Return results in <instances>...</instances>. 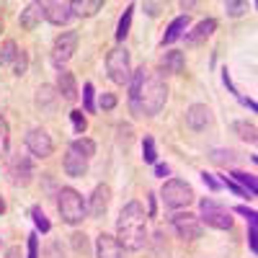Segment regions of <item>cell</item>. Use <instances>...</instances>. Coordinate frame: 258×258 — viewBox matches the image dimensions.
<instances>
[{"label": "cell", "mask_w": 258, "mask_h": 258, "mask_svg": "<svg viewBox=\"0 0 258 258\" xmlns=\"http://www.w3.org/2000/svg\"><path fill=\"white\" fill-rule=\"evenodd\" d=\"M170 225H173L178 238H183V240H199L202 238V222H199L197 214H191V212H176L173 217H170Z\"/></svg>", "instance_id": "obj_8"}, {"label": "cell", "mask_w": 258, "mask_h": 258, "mask_svg": "<svg viewBox=\"0 0 258 258\" xmlns=\"http://www.w3.org/2000/svg\"><path fill=\"white\" fill-rule=\"evenodd\" d=\"M31 220H34L36 230H41V232H49V230H52V225H49V220H47V214L41 212V207H31Z\"/></svg>", "instance_id": "obj_29"}, {"label": "cell", "mask_w": 258, "mask_h": 258, "mask_svg": "<svg viewBox=\"0 0 258 258\" xmlns=\"http://www.w3.org/2000/svg\"><path fill=\"white\" fill-rule=\"evenodd\" d=\"M209 158L217 163V165H232L235 160H238V155H235L232 150H212Z\"/></svg>", "instance_id": "obj_28"}, {"label": "cell", "mask_w": 258, "mask_h": 258, "mask_svg": "<svg viewBox=\"0 0 258 258\" xmlns=\"http://www.w3.org/2000/svg\"><path fill=\"white\" fill-rule=\"evenodd\" d=\"M232 129L238 132V137H240V140H245V142L255 145L258 132H255V124H253V121H235V124H232Z\"/></svg>", "instance_id": "obj_24"}, {"label": "cell", "mask_w": 258, "mask_h": 258, "mask_svg": "<svg viewBox=\"0 0 258 258\" xmlns=\"http://www.w3.org/2000/svg\"><path fill=\"white\" fill-rule=\"evenodd\" d=\"M96 258H126L121 243L114 238V235L101 232L96 238Z\"/></svg>", "instance_id": "obj_12"}, {"label": "cell", "mask_w": 258, "mask_h": 258, "mask_svg": "<svg viewBox=\"0 0 258 258\" xmlns=\"http://www.w3.org/2000/svg\"><path fill=\"white\" fill-rule=\"evenodd\" d=\"M114 106H116V96L114 93H101V109L109 111V109H114Z\"/></svg>", "instance_id": "obj_41"}, {"label": "cell", "mask_w": 258, "mask_h": 258, "mask_svg": "<svg viewBox=\"0 0 258 258\" xmlns=\"http://www.w3.org/2000/svg\"><path fill=\"white\" fill-rule=\"evenodd\" d=\"M75 49H78V31H62L52 44V62L59 70H64V64L73 59Z\"/></svg>", "instance_id": "obj_7"}, {"label": "cell", "mask_w": 258, "mask_h": 258, "mask_svg": "<svg viewBox=\"0 0 258 258\" xmlns=\"http://www.w3.org/2000/svg\"><path fill=\"white\" fill-rule=\"evenodd\" d=\"M57 96L62 101H78V83H75V75L70 70H59L57 73Z\"/></svg>", "instance_id": "obj_15"}, {"label": "cell", "mask_w": 258, "mask_h": 258, "mask_svg": "<svg viewBox=\"0 0 258 258\" xmlns=\"http://www.w3.org/2000/svg\"><path fill=\"white\" fill-rule=\"evenodd\" d=\"M70 150H75V153H78L80 158L91 160V158L96 155V142H93V140H88V137H78V140H73V142H70Z\"/></svg>", "instance_id": "obj_23"}, {"label": "cell", "mask_w": 258, "mask_h": 258, "mask_svg": "<svg viewBox=\"0 0 258 258\" xmlns=\"http://www.w3.org/2000/svg\"><path fill=\"white\" fill-rule=\"evenodd\" d=\"M235 212H238V214H243L245 220H255V217H258V214H255V209H248V207H243V204H240V207H235Z\"/></svg>", "instance_id": "obj_43"}, {"label": "cell", "mask_w": 258, "mask_h": 258, "mask_svg": "<svg viewBox=\"0 0 258 258\" xmlns=\"http://www.w3.org/2000/svg\"><path fill=\"white\" fill-rule=\"evenodd\" d=\"M199 220L214 230H230L232 227V217L230 212L214 199H202L199 202Z\"/></svg>", "instance_id": "obj_6"}, {"label": "cell", "mask_w": 258, "mask_h": 258, "mask_svg": "<svg viewBox=\"0 0 258 258\" xmlns=\"http://www.w3.org/2000/svg\"><path fill=\"white\" fill-rule=\"evenodd\" d=\"M186 29H188V16H178V18H173V21H170V26H168V31H165V36H163V47H165V44H173V41H178V39L183 36Z\"/></svg>", "instance_id": "obj_20"}, {"label": "cell", "mask_w": 258, "mask_h": 258, "mask_svg": "<svg viewBox=\"0 0 258 258\" xmlns=\"http://www.w3.org/2000/svg\"><path fill=\"white\" fill-rule=\"evenodd\" d=\"M8 142H11V129H8V121L0 116V158L8 153Z\"/></svg>", "instance_id": "obj_33"}, {"label": "cell", "mask_w": 258, "mask_h": 258, "mask_svg": "<svg viewBox=\"0 0 258 258\" xmlns=\"http://www.w3.org/2000/svg\"><path fill=\"white\" fill-rule=\"evenodd\" d=\"M0 31H3V16H0Z\"/></svg>", "instance_id": "obj_48"}, {"label": "cell", "mask_w": 258, "mask_h": 258, "mask_svg": "<svg viewBox=\"0 0 258 258\" xmlns=\"http://www.w3.org/2000/svg\"><path fill=\"white\" fill-rule=\"evenodd\" d=\"M214 29H217V21H214V18L199 21V24L186 34V44H188V47H199V44H204V41L214 34Z\"/></svg>", "instance_id": "obj_16"}, {"label": "cell", "mask_w": 258, "mask_h": 258, "mask_svg": "<svg viewBox=\"0 0 258 258\" xmlns=\"http://www.w3.org/2000/svg\"><path fill=\"white\" fill-rule=\"evenodd\" d=\"M145 11H147L150 16H158V13H160V6H158V3H145Z\"/></svg>", "instance_id": "obj_45"}, {"label": "cell", "mask_w": 258, "mask_h": 258, "mask_svg": "<svg viewBox=\"0 0 258 258\" xmlns=\"http://www.w3.org/2000/svg\"><path fill=\"white\" fill-rule=\"evenodd\" d=\"M132 13H135V6L129 3V6L124 8L121 18H119V26H116V41H124V39H126V34H129V26H132Z\"/></svg>", "instance_id": "obj_25"}, {"label": "cell", "mask_w": 258, "mask_h": 258, "mask_svg": "<svg viewBox=\"0 0 258 258\" xmlns=\"http://www.w3.org/2000/svg\"><path fill=\"white\" fill-rule=\"evenodd\" d=\"M57 93H54V88L52 85H41V88L36 91V106L41 111H47V114H52L54 111V106H57Z\"/></svg>", "instance_id": "obj_21"}, {"label": "cell", "mask_w": 258, "mask_h": 258, "mask_svg": "<svg viewBox=\"0 0 258 258\" xmlns=\"http://www.w3.org/2000/svg\"><path fill=\"white\" fill-rule=\"evenodd\" d=\"M160 199L170 209H183V207H188L194 202V188L186 181H181V178H170L160 188Z\"/></svg>", "instance_id": "obj_4"}, {"label": "cell", "mask_w": 258, "mask_h": 258, "mask_svg": "<svg viewBox=\"0 0 258 258\" xmlns=\"http://www.w3.org/2000/svg\"><path fill=\"white\" fill-rule=\"evenodd\" d=\"M70 8H73V16L88 18V16L98 13L103 8V3H101V0H75V3H70Z\"/></svg>", "instance_id": "obj_22"}, {"label": "cell", "mask_w": 258, "mask_h": 258, "mask_svg": "<svg viewBox=\"0 0 258 258\" xmlns=\"http://www.w3.org/2000/svg\"><path fill=\"white\" fill-rule=\"evenodd\" d=\"M57 212H59V217L62 222H68V225H78L85 220V212H88V207H85L83 197L70 188V186H64L57 191Z\"/></svg>", "instance_id": "obj_3"}, {"label": "cell", "mask_w": 258, "mask_h": 258, "mask_svg": "<svg viewBox=\"0 0 258 258\" xmlns=\"http://www.w3.org/2000/svg\"><path fill=\"white\" fill-rule=\"evenodd\" d=\"M235 181H238V183H243V188L250 194V197H255V194H258V183H255V176H250V173H240V170H232V173H230Z\"/></svg>", "instance_id": "obj_26"}, {"label": "cell", "mask_w": 258, "mask_h": 258, "mask_svg": "<svg viewBox=\"0 0 258 258\" xmlns=\"http://www.w3.org/2000/svg\"><path fill=\"white\" fill-rule=\"evenodd\" d=\"M18 24L24 26L26 31H34L39 24H41V11H39V3H29L18 16Z\"/></svg>", "instance_id": "obj_19"}, {"label": "cell", "mask_w": 258, "mask_h": 258, "mask_svg": "<svg viewBox=\"0 0 258 258\" xmlns=\"http://www.w3.org/2000/svg\"><path fill=\"white\" fill-rule=\"evenodd\" d=\"M109 202H111V188L106 183H98L91 194V202H88V212L93 217H103L106 209H109Z\"/></svg>", "instance_id": "obj_14"}, {"label": "cell", "mask_w": 258, "mask_h": 258, "mask_svg": "<svg viewBox=\"0 0 258 258\" xmlns=\"http://www.w3.org/2000/svg\"><path fill=\"white\" fill-rule=\"evenodd\" d=\"M250 222V230H248V245H250V250L255 253L258 250V243H255V235H258V227H255V220H248Z\"/></svg>", "instance_id": "obj_39"}, {"label": "cell", "mask_w": 258, "mask_h": 258, "mask_svg": "<svg viewBox=\"0 0 258 258\" xmlns=\"http://www.w3.org/2000/svg\"><path fill=\"white\" fill-rule=\"evenodd\" d=\"M70 119H73V126H75L78 135H83L85 129H88V121H85V116H83L80 109H73V111H70Z\"/></svg>", "instance_id": "obj_35"}, {"label": "cell", "mask_w": 258, "mask_h": 258, "mask_svg": "<svg viewBox=\"0 0 258 258\" xmlns=\"http://www.w3.org/2000/svg\"><path fill=\"white\" fill-rule=\"evenodd\" d=\"M26 147H29V153L34 158H49L54 153V142L47 135V129H41V126L31 129V132L26 135Z\"/></svg>", "instance_id": "obj_11"}, {"label": "cell", "mask_w": 258, "mask_h": 258, "mask_svg": "<svg viewBox=\"0 0 258 258\" xmlns=\"http://www.w3.org/2000/svg\"><path fill=\"white\" fill-rule=\"evenodd\" d=\"M160 70L165 75H181L183 73V54L176 52V49H170L160 57Z\"/></svg>", "instance_id": "obj_18"}, {"label": "cell", "mask_w": 258, "mask_h": 258, "mask_svg": "<svg viewBox=\"0 0 258 258\" xmlns=\"http://www.w3.org/2000/svg\"><path fill=\"white\" fill-rule=\"evenodd\" d=\"M3 212H6V202H3V199H0V214H3Z\"/></svg>", "instance_id": "obj_47"}, {"label": "cell", "mask_w": 258, "mask_h": 258, "mask_svg": "<svg viewBox=\"0 0 258 258\" xmlns=\"http://www.w3.org/2000/svg\"><path fill=\"white\" fill-rule=\"evenodd\" d=\"M168 173H170V168H168V165H163V163H158V165H155V176H160V178H165Z\"/></svg>", "instance_id": "obj_44"}, {"label": "cell", "mask_w": 258, "mask_h": 258, "mask_svg": "<svg viewBox=\"0 0 258 258\" xmlns=\"http://www.w3.org/2000/svg\"><path fill=\"white\" fill-rule=\"evenodd\" d=\"M26 68H29V57H26V52H18L16 54V59H13V75H26Z\"/></svg>", "instance_id": "obj_34"}, {"label": "cell", "mask_w": 258, "mask_h": 258, "mask_svg": "<svg viewBox=\"0 0 258 258\" xmlns=\"http://www.w3.org/2000/svg\"><path fill=\"white\" fill-rule=\"evenodd\" d=\"M129 109L135 116L145 119V116H155L160 114V109L168 101V85L163 80L160 73H155L153 68H137L129 80Z\"/></svg>", "instance_id": "obj_1"}, {"label": "cell", "mask_w": 258, "mask_h": 258, "mask_svg": "<svg viewBox=\"0 0 258 258\" xmlns=\"http://www.w3.org/2000/svg\"><path fill=\"white\" fill-rule=\"evenodd\" d=\"M220 183H225V186H227V188H230L232 194H238V197H250V194H248V191H245L243 186H238L235 181H230L227 176H222V181H220Z\"/></svg>", "instance_id": "obj_37"}, {"label": "cell", "mask_w": 258, "mask_h": 258, "mask_svg": "<svg viewBox=\"0 0 258 258\" xmlns=\"http://www.w3.org/2000/svg\"><path fill=\"white\" fill-rule=\"evenodd\" d=\"M29 258H39V238H36V232H29Z\"/></svg>", "instance_id": "obj_40"}, {"label": "cell", "mask_w": 258, "mask_h": 258, "mask_svg": "<svg viewBox=\"0 0 258 258\" xmlns=\"http://www.w3.org/2000/svg\"><path fill=\"white\" fill-rule=\"evenodd\" d=\"M8 258H21V248H11L8 250Z\"/></svg>", "instance_id": "obj_46"}, {"label": "cell", "mask_w": 258, "mask_h": 258, "mask_svg": "<svg viewBox=\"0 0 258 258\" xmlns=\"http://www.w3.org/2000/svg\"><path fill=\"white\" fill-rule=\"evenodd\" d=\"M106 73H109L111 83L129 85V80H132V62H129V52L124 47H116L106 54Z\"/></svg>", "instance_id": "obj_5"}, {"label": "cell", "mask_w": 258, "mask_h": 258, "mask_svg": "<svg viewBox=\"0 0 258 258\" xmlns=\"http://www.w3.org/2000/svg\"><path fill=\"white\" fill-rule=\"evenodd\" d=\"M142 158H145V163H155L158 160V150H155V140L153 137H145V142H142Z\"/></svg>", "instance_id": "obj_31"}, {"label": "cell", "mask_w": 258, "mask_h": 258, "mask_svg": "<svg viewBox=\"0 0 258 258\" xmlns=\"http://www.w3.org/2000/svg\"><path fill=\"white\" fill-rule=\"evenodd\" d=\"M116 240L126 250H142L147 245V214L140 202H129L121 207L116 220Z\"/></svg>", "instance_id": "obj_2"}, {"label": "cell", "mask_w": 258, "mask_h": 258, "mask_svg": "<svg viewBox=\"0 0 258 258\" xmlns=\"http://www.w3.org/2000/svg\"><path fill=\"white\" fill-rule=\"evenodd\" d=\"M41 258H68V255H64V248H62L59 240H49V243L44 245V253H41Z\"/></svg>", "instance_id": "obj_30"}, {"label": "cell", "mask_w": 258, "mask_h": 258, "mask_svg": "<svg viewBox=\"0 0 258 258\" xmlns=\"http://www.w3.org/2000/svg\"><path fill=\"white\" fill-rule=\"evenodd\" d=\"M202 181H204V183H207V186H209L212 191H220V186H222V183H220L217 178H214L212 173H207V170H204V173H202Z\"/></svg>", "instance_id": "obj_42"}, {"label": "cell", "mask_w": 258, "mask_h": 258, "mask_svg": "<svg viewBox=\"0 0 258 258\" xmlns=\"http://www.w3.org/2000/svg\"><path fill=\"white\" fill-rule=\"evenodd\" d=\"M18 52H21V49L16 47V41H13V39L3 41V47H0V64H13V59H16Z\"/></svg>", "instance_id": "obj_27"}, {"label": "cell", "mask_w": 258, "mask_h": 258, "mask_svg": "<svg viewBox=\"0 0 258 258\" xmlns=\"http://www.w3.org/2000/svg\"><path fill=\"white\" fill-rule=\"evenodd\" d=\"M8 178L13 186H29L34 178V165L29 155H13L8 160Z\"/></svg>", "instance_id": "obj_9"}, {"label": "cell", "mask_w": 258, "mask_h": 258, "mask_svg": "<svg viewBox=\"0 0 258 258\" xmlns=\"http://www.w3.org/2000/svg\"><path fill=\"white\" fill-rule=\"evenodd\" d=\"M186 124L194 129V132H202V129H207L212 124V109L204 103H194L188 106V111H186Z\"/></svg>", "instance_id": "obj_13"}, {"label": "cell", "mask_w": 258, "mask_h": 258, "mask_svg": "<svg viewBox=\"0 0 258 258\" xmlns=\"http://www.w3.org/2000/svg\"><path fill=\"white\" fill-rule=\"evenodd\" d=\"M83 106H85V111L93 114L96 111V98H93V83H85L83 85Z\"/></svg>", "instance_id": "obj_32"}, {"label": "cell", "mask_w": 258, "mask_h": 258, "mask_svg": "<svg viewBox=\"0 0 258 258\" xmlns=\"http://www.w3.org/2000/svg\"><path fill=\"white\" fill-rule=\"evenodd\" d=\"M73 245H75L78 253H85V250H88V240H85V235L75 232V235H73Z\"/></svg>", "instance_id": "obj_38"}, {"label": "cell", "mask_w": 258, "mask_h": 258, "mask_svg": "<svg viewBox=\"0 0 258 258\" xmlns=\"http://www.w3.org/2000/svg\"><path fill=\"white\" fill-rule=\"evenodd\" d=\"M225 11H227V16L238 18V16H243L248 11V3H225Z\"/></svg>", "instance_id": "obj_36"}, {"label": "cell", "mask_w": 258, "mask_h": 258, "mask_svg": "<svg viewBox=\"0 0 258 258\" xmlns=\"http://www.w3.org/2000/svg\"><path fill=\"white\" fill-rule=\"evenodd\" d=\"M62 168H64V173H68V176L80 178V176H85V170H88V160L80 158L75 150L68 147V155H64V160H62Z\"/></svg>", "instance_id": "obj_17"}, {"label": "cell", "mask_w": 258, "mask_h": 258, "mask_svg": "<svg viewBox=\"0 0 258 258\" xmlns=\"http://www.w3.org/2000/svg\"><path fill=\"white\" fill-rule=\"evenodd\" d=\"M39 11H41V18H47L54 26H64L73 18L70 3H62V0H44V3H39Z\"/></svg>", "instance_id": "obj_10"}]
</instances>
